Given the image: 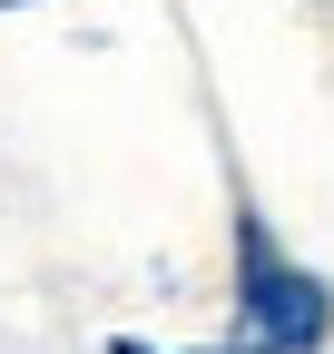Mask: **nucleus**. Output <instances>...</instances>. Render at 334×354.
Returning a JSON list of instances; mask_svg holds the SVG:
<instances>
[{
  "label": "nucleus",
  "instance_id": "1",
  "mask_svg": "<svg viewBox=\"0 0 334 354\" xmlns=\"http://www.w3.org/2000/svg\"><path fill=\"white\" fill-rule=\"evenodd\" d=\"M324 335H334L324 276L266 236V216H236V344L226 354H315Z\"/></svg>",
  "mask_w": 334,
  "mask_h": 354
},
{
  "label": "nucleus",
  "instance_id": "2",
  "mask_svg": "<svg viewBox=\"0 0 334 354\" xmlns=\"http://www.w3.org/2000/svg\"><path fill=\"white\" fill-rule=\"evenodd\" d=\"M108 354H148V344H108Z\"/></svg>",
  "mask_w": 334,
  "mask_h": 354
},
{
  "label": "nucleus",
  "instance_id": "3",
  "mask_svg": "<svg viewBox=\"0 0 334 354\" xmlns=\"http://www.w3.org/2000/svg\"><path fill=\"white\" fill-rule=\"evenodd\" d=\"M0 10H30V0H0Z\"/></svg>",
  "mask_w": 334,
  "mask_h": 354
}]
</instances>
